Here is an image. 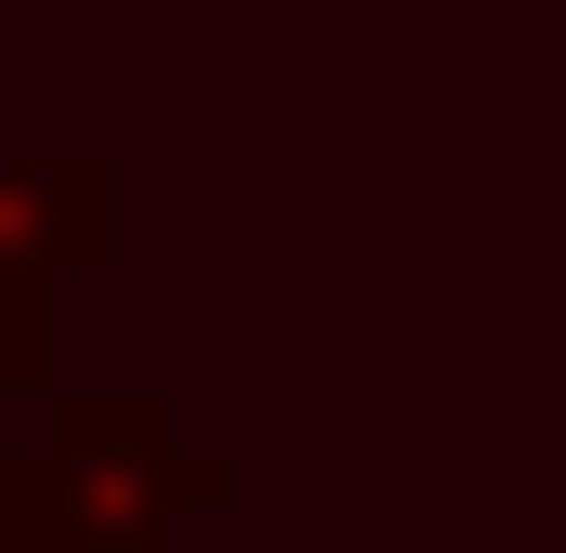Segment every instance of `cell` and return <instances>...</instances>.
I'll return each instance as SVG.
<instances>
[{"mask_svg": "<svg viewBox=\"0 0 566 553\" xmlns=\"http://www.w3.org/2000/svg\"><path fill=\"white\" fill-rule=\"evenodd\" d=\"M27 553H198V528L238 501V461L158 383H66L13 435Z\"/></svg>", "mask_w": 566, "mask_h": 553, "instance_id": "1", "label": "cell"}, {"mask_svg": "<svg viewBox=\"0 0 566 553\" xmlns=\"http://www.w3.org/2000/svg\"><path fill=\"white\" fill-rule=\"evenodd\" d=\"M119 251V158L106 145H0V264L80 276Z\"/></svg>", "mask_w": 566, "mask_h": 553, "instance_id": "2", "label": "cell"}, {"mask_svg": "<svg viewBox=\"0 0 566 553\" xmlns=\"http://www.w3.org/2000/svg\"><path fill=\"white\" fill-rule=\"evenodd\" d=\"M0 396L53 409V276H27V264H0Z\"/></svg>", "mask_w": 566, "mask_h": 553, "instance_id": "3", "label": "cell"}, {"mask_svg": "<svg viewBox=\"0 0 566 553\" xmlns=\"http://www.w3.org/2000/svg\"><path fill=\"white\" fill-rule=\"evenodd\" d=\"M0 553H27V488H13V435H0Z\"/></svg>", "mask_w": 566, "mask_h": 553, "instance_id": "4", "label": "cell"}]
</instances>
